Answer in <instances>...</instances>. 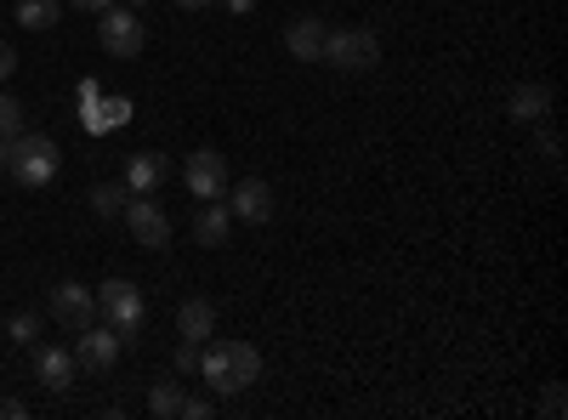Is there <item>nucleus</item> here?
<instances>
[{"label": "nucleus", "instance_id": "obj_30", "mask_svg": "<svg viewBox=\"0 0 568 420\" xmlns=\"http://www.w3.org/2000/svg\"><path fill=\"white\" fill-rule=\"evenodd\" d=\"M222 7H227V12H251V7H256V0H222Z\"/></svg>", "mask_w": 568, "mask_h": 420}, {"label": "nucleus", "instance_id": "obj_6", "mask_svg": "<svg viewBox=\"0 0 568 420\" xmlns=\"http://www.w3.org/2000/svg\"><path fill=\"white\" fill-rule=\"evenodd\" d=\"M120 216H125L136 245H149V250H165L171 245V216L154 205V194H125V211Z\"/></svg>", "mask_w": 568, "mask_h": 420}, {"label": "nucleus", "instance_id": "obj_9", "mask_svg": "<svg viewBox=\"0 0 568 420\" xmlns=\"http://www.w3.org/2000/svg\"><path fill=\"white\" fill-rule=\"evenodd\" d=\"M227 211L240 216V222H251V227H262L267 216H273V188L262 176H245V182H227Z\"/></svg>", "mask_w": 568, "mask_h": 420}, {"label": "nucleus", "instance_id": "obj_21", "mask_svg": "<svg viewBox=\"0 0 568 420\" xmlns=\"http://www.w3.org/2000/svg\"><path fill=\"white\" fill-rule=\"evenodd\" d=\"M12 136H23V103L12 91H0V143H12Z\"/></svg>", "mask_w": 568, "mask_h": 420}, {"label": "nucleus", "instance_id": "obj_18", "mask_svg": "<svg viewBox=\"0 0 568 420\" xmlns=\"http://www.w3.org/2000/svg\"><path fill=\"white\" fill-rule=\"evenodd\" d=\"M58 18H63L58 0H18V23L23 29H58Z\"/></svg>", "mask_w": 568, "mask_h": 420}, {"label": "nucleus", "instance_id": "obj_5", "mask_svg": "<svg viewBox=\"0 0 568 420\" xmlns=\"http://www.w3.org/2000/svg\"><path fill=\"white\" fill-rule=\"evenodd\" d=\"M98 40H103V52L109 58H120V63H131L136 52H142V18L131 12V7H109V12H98Z\"/></svg>", "mask_w": 568, "mask_h": 420}, {"label": "nucleus", "instance_id": "obj_29", "mask_svg": "<svg viewBox=\"0 0 568 420\" xmlns=\"http://www.w3.org/2000/svg\"><path fill=\"white\" fill-rule=\"evenodd\" d=\"M69 7H74V12H109L114 0H69Z\"/></svg>", "mask_w": 568, "mask_h": 420}, {"label": "nucleus", "instance_id": "obj_22", "mask_svg": "<svg viewBox=\"0 0 568 420\" xmlns=\"http://www.w3.org/2000/svg\"><path fill=\"white\" fill-rule=\"evenodd\" d=\"M34 336H40V318H34V313H12V318H7V341L29 347Z\"/></svg>", "mask_w": 568, "mask_h": 420}, {"label": "nucleus", "instance_id": "obj_28", "mask_svg": "<svg viewBox=\"0 0 568 420\" xmlns=\"http://www.w3.org/2000/svg\"><path fill=\"white\" fill-rule=\"evenodd\" d=\"M98 98H103V91H98V80H80V109H91Z\"/></svg>", "mask_w": 568, "mask_h": 420}, {"label": "nucleus", "instance_id": "obj_32", "mask_svg": "<svg viewBox=\"0 0 568 420\" xmlns=\"http://www.w3.org/2000/svg\"><path fill=\"white\" fill-rule=\"evenodd\" d=\"M0 176H7V143H0Z\"/></svg>", "mask_w": 568, "mask_h": 420}, {"label": "nucleus", "instance_id": "obj_19", "mask_svg": "<svg viewBox=\"0 0 568 420\" xmlns=\"http://www.w3.org/2000/svg\"><path fill=\"white\" fill-rule=\"evenodd\" d=\"M149 414H160V420H171V414H182V381H154V392H149Z\"/></svg>", "mask_w": 568, "mask_h": 420}, {"label": "nucleus", "instance_id": "obj_8", "mask_svg": "<svg viewBox=\"0 0 568 420\" xmlns=\"http://www.w3.org/2000/svg\"><path fill=\"white\" fill-rule=\"evenodd\" d=\"M182 182H187V194H194V199H222L227 194V154L194 148L187 165H182Z\"/></svg>", "mask_w": 568, "mask_h": 420}, {"label": "nucleus", "instance_id": "obj_10", "mask_svg": "<svg viewBox=\"0 0 568 420\" xmlns=\"http://www.w3.org/2000/svg\"><path fill=\"white\" fill-rule=\"evenodd\" d=\"M80 376V363H74V347H34V381L45 392H69Z\"/></svg>", "mask_w": 568, "mask_h": 420}, {"label": "nucleus", "instance_id": "obj_17", "mask_svg": "<svg viewBox=\"0 0 568 420\" xmlns=\"http://www.w3.org/2000/svg\"><path fill=\"white\" fill-rule=\"evenodd\" d=\"M80 120H85L91 136H103V131H114V125L131 120V98H98L91 109H80Z\"/></svg>", "mask_w": 568, "mask_h": 420}, {"label": "nucleus", "instance_id": "obj_26", "mask_svg": "<svg viewBox=\"0 0 568 420\" xmlns=\"http://www.w3.org/2000/svg\"><path fill=\"white\" fill-rule=\"evenodd\" d=\"M12 74H18V52H12L7 40H0V80H12Z\"/></svg>", "mask_w": 568, "mask_h": 420}, {"label": "nucleus", "instance_id": "obj_4", "mask_svg": "<svg viewBox=\"0 0 568 420\" xmlns=\"http://www.w3.org/2000/svg\"><path fill=\"white\" fill-rule=\"evenodd\" d=\"M142 290L131 285V278H109V285L98 290V318L109 324V330L120 336V341H136L142 336Z\"/></svg>", "mask_w": 568, "mask_h": 420}, {"label": "nucleus", "instance_id": "obj_1", "mask_svg": "<svg viewBox=\"0 0 568 420\" xmlns=\"http://www.w3.org/2000/svg\"><path fill=\"white\" fill-rule=\"evenodd\" d=\"M200 376H205V387L216 392V398H240L245 387H256L262 381V352L251 347V341H205L200 347Z\"/></svg>", "mask_w": 568, "mask_h": 420}, {"label": "nucleus", "instance_id": "obj_3", "mask_svg": "<svg viewBox=\"0 0 568 420\" xmlns=\"http://www.w3.org/2000/svg\"><path fill=\"white\" fill-rule=\"evenodd\" d=\"M318 63L342 69V74H369L375 63H382V40H375V29H329Z\"/></svg>", "mask_w": 568, "mask_h": 420}, {"label": "nucleus", "instance_id": "obj_24", "mask_svg": "<svg viewBox=\"0 0 568 420\" xmlns=\"http://www.w3.org/2000/svg\"><path fill=\"white\" fill-rule=\"evenodd\" d=\"M540 414L562 420V387H546V398H540Z\"/></svg>", "mask_w": 568, "mask_h": 420}, {"label": "nucleus", "instance_id": "obj_23", "mask_svg": "<svg viewBox=\"0 0 568 420\" xmlns=\"http://www.w3.org/2000/svg\"><path fill=\"white\" fill-rule=\"evenodd\" d=\"M171 369H176V376H200V347H194V341H182L176 358H171Z\"/></svg>", "mask_w": 568, "mask_h": 420}, {"label": "nucleus", "instance_id": "obj_12", "mask_svg": "<svg viewBox=\"0 0 568 420\" xmlns=\"http://www.w3.org/2000/svg\"><path fill=\"white\" fill-rule=\"evenodd\" d=\"M324 18H291V29H284V52H291L296 63H318L324 58Z\"/></svg>", "mask_w": 568, "mask_h": 420}, {"label": "nucleus", "instance_id": "obj_7", "mask_svg": "<svg viewBox=\"0 0 568 420\" xmlns=\"http://www.w3.org/2000/svg\"><path fill=\"white\" fill-rule=\"evenodd\" d=\"M120 347H125V341L109 330L103 318H98V324H85V330H74V363L91 369V376H109L114 358H120Z\"/></svg>", "mask_w": 568, "mask_h": 420}, {"label": "nucleus", "instance_id": "obj_25", "mask_svg": "<svg viewBox=\"0 0 568 420\" xmlns=\"http://www.w3.org/2000/svg\"><path fill=\"white\" fill-rule=\"evenodd\" d=\"M211 409H216L211 398H182V414H187V420H205Z\"/></svg>", "mask_w": 568, "mask_h": 420}, {"label": "nucleus", "instance_id": "obj_27", "mask_svg": "<svg viewBox=\"0 0 568 420\" xmlns=\"http://www.w3.org/2000/svg\"><path fill=\"white\" fill-rule=\"evenodd\" d=\"M23 414H29V409H23L18 398H0V420H23Z\"/></svg>", "mask_w": 568, "mask_h": 420}, {"label": "nucleus", "instance_id": "obj_2", "mask_svg": "<svg viewBox=\"0 0 568 420\" xmlns=\"http://www.w3.org/2000/svg\"><path fill=\"white\" fill-rule=\"evenodd\" d=\"M63 171V148L45 131H23L7 143V176L23 182V188H52Z\"/></svg>", "mask_w": 568, "mask_h": 420}, {"label": "nucleus", "instance_id": "obj_14", "mask_svg": "<svg viewBox=\"0 0 568 420\" xmlns=\"http://www.w3.org/2000/svg\"><path fill=\"white\" fill-rule=\"evenodd\" d=\"M506 114H511V120H524V125L546 120V114H551V85H540V80H524V85H511V98H506Z\"/></svg>", "mask_w": 568, "mask_h": 420}, {"label": "nucleus", "instance_id": "obj_11", "mask_svg": "<svg viewBox=\"0 0 568 420\" xmlns=\"http://www.w3.org/2000/svg\"><path fill=\"white\" fill-rule=\"evenodd\" d=\"M52 318L63 330H85V324H98V296L80 290V285H58L52 290Z\"/></svg>", "mask_w": 568, "mask_h": 420}, {"label": "nucleus", "instance_id": "obj_33", "mask_svg": "<svg viewBox=\"0 0 568 420\" xmlns=\"http://www.w3.org/2000/svg\"><path fill=\"white\" fill-rule=\"evenodd\" d=\"M125 7H131V12H142V7H149V0H125Z\"/></svg>", "mask_w": 568, "mask_h": 420}, {"label": "nucleus", "instance_id": "obj_13", "mask_svg": "<svg viewBox=\"0 0 568 420\" xmlns=\"http://www.w3.org/2000/svg\"><path fill=\"white\" fill-rule=\"evenodd\" d=\"M176 336L194 341V347H205V341L216 336V307H211L205 296H187V301L176 307Z\"/></svg>", "mask_w": 568, "mask_h": 420}, {"label": "nucleus", "instance_id": "obj_31", "mask_svg": "<svg viewBox=\"0 0 568 420\" xmlns=\"http://www.w3.org/2000/svg\"><path fill=\"white\" fill-rule=\"evenodd\" d=\"M176 7H182V12H205V7H211V0H176Z\"/></svg>", "mask_w": 568, "mask_h": 420}, {"label": "nucleus", "instance_id": "obj_15", "mask_svg": "<svg viewBox=\"0 0 568 420\" xmlns=\"http://www.w3.org/2000/svg\"><path fill=\"white\" fill-rule=\"evenodd\" d=\"M227 233H233V211H227V199H205L200 216H194V239H200L205 250H222V245H227Z\"/></svg>", "mask_w": 568, "mask_h": 420}, {"label": "nucleus", "instance_id": "obj_16", "mask_svg": "<svg viewBox=\"0 0 568 420\" xmlns=\"http://www.w3.org/2000/svg\"><path fill=\"white\" fill-rule=\"evenodd\" d=\"M165 171H171L165 154H136V160L125 165V194H154L160 182H165Z\"/></svg>", "mask_w": 568, "mask_h": 420}, {"label": "nucleus", "instance_id": "obj_20", "mask_svg": "<svg viewBox=\"0 0 568 420\" xmlns=\"http://www.w3.org/2000/svg\"><path fill=\"white\" fill-rule=\"evenodd\" d=\"M91 211H98V216H120L125 211V182H98V188H91Z\"/></svg>", "mask_w": 568, "mask_h": 420}]
</instances>
